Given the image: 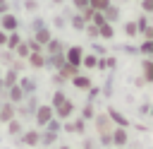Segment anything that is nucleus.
<instances>
[{
    "label": "nucleus",
    "instance_id": "nucleus-1",
    "mask_svg": "<svg viewBox=\"0 0 153 149\" xmlns=\"http://www.w3.org/2000/svg\"><path fill=\"white\" fill-rule=\"evenodd\" d=\"M17 26H19V19H17L14 14L5 12V14L0 17V29H2V31H14Z\"/></svg>",
    "mask_w": 153,
    "mask_h": 149
},
{
    "label": "nucleus",
    "instance_id": "nucleus-2",
    "mask_svg": "<svg viewBox=\"0 0 153 149\" xmlns=\"http://www.w3.org/2000/svg\"><path fill=\"white\" fill-rule=\"evenodd\" d=\"M81 55H84V50H81L79 46H74V48H69V50H67V62H69V65H74V67H79Z\"/></svg>",
    "mask_w": 153,
    "mask_h": 149
},
{
    "label": "nucleus",
    "instance_id": "nucleus-3",
    "mask_svg": "<svg viewBox=\"0 0 153 149\" xmlns=\"http://www.w3.org/2000/svg\"><path fill=\"white\" fill-rule=\"evenodd\" d=\"M103 17H105V22H110V24H112V22H117V17H120V10H117V7L110 2V5L103 10Z\"/></svg>",
    "mask_w": 153,
    "mask_h": 149
},
{
    "label": "nucleus",
    "instance_id": "nucleus-4",
    "mask_svg": "<svg viewBox=\"0 0 153 149\" xmlns=\"http://www.w3.org/2000/svg\"><path fill=\"white\" fill-rule=\"evenodd\" d=\"M50 38H53V36H50V31H48L45 26H41V29H36V38H33V41H36L38 46H45V43H48Z\"/></svg>",
    "mask_w": 153,
    "mask_h": 149
},
{
    "label": "nucleus",
    "instance_id": "nucleus-5",
    "mask_svg": "<svg viewBox=\"0 0 153 149\" xmlns=\"http://www.w3.org/2000/svg\"><path fill=\"white\" fill-rule=\"evenodd\" d=\"M45 50H48L50 55H53V53H60V50H62V43H60L57 38H50V41L45 43Z\"/></svg>",
    "mask_w": 153,
    "mask_h": 149
},
{
    "label": "nucleus",
    "instance_id": "nucleus-6",
    "mask_svg": "<svg viewBox=\"0 0 153 149\" xmlns=\"http://www.w3.org/2000/svg\"><path fill=\"white\" fill-rule=\"evenodd\" d=\"M29 60H31L33 67H43V65H45V60H43V55H41L38 50H36V53H29Z\"/></svg>",
    "mask_w": 153,
    "mask_h": 149
},
{
    "label": "nucleus",
    "instance_id": "nucleus-7",
    "mask_svg": "<svg viewBox=\"0 0 153 149\" xmlns=\"http://www.w3.org/2000/svg\"><path fill=\"white\" fill-rule=\"evenodd\" d=\"M108 5H110V0H88V7L91 10H98V12H103Z\"/></svg>",
    "mask_w": 153,
    "mask_h": 149
},
{
    "label": "nucleus",
    "instance_id": "nucleus-8",
    "mask_svg": "<svg viewBox=\"0 0 153 149\" xmlns=\"http://www.w3.org/2000/svg\"><path fill=\"white\" fill-rule=\"evenodd\" d=\"M19 41H22V38H19V34H17V29H14V31H10V36H7V41H5V43H7L10 48H17V43H19Z\"/></svg>",
    "mask_w": 153,
    "mask_h": 149
},
{
    "label": "nucleus",
    "instance_id": "nucleus-9",
    "mask_svg": "<svg viewBox=\"0 0 153 149\" xmlns=\"http://www.w3.org/2000/svg\"><path fill=\"white\" fill-rule=\"evenodd\" d=\"M72 26H74V29H84V26H86L84 14H74V17H72Z\"/></svg>",
    "mask_w": 153,
    "mask_h": 149
},
{
    "label": "nucleus",
    "instance_id": "nucleus-10",
    "mask_svg": "<svg viewBox=\"0 0 153 149\" xmlns=\"http://www.w3.org/2000/svg\"><path fill=\"white\" fill-rule=\"evenodd\" d=\"M124 34L134 38V36L139 34V31H136V22H127V24H124Z\"/></svg>",
    "mask_w": 153,
    "mask_h": 149
},
{
    "label": "nucleus",
    "instance_id": "nucleus-11",
    "mask_svg": "<svg viewBox=\"0 0 153 149\" xmlns=\"http://www.w3.org/2000/svg\"><path fill=\"white\" fill-rule=\"evenodd\" d=\"M14 50H17V53H19V55H22V58H26V55H29V53H31V50H29V43H22V41H19V43H17V48H14Z\"/></svg>",
    "mask_w": 153,
    "mask_h": 149
},
{
    "label": "nucleus",
    "instance_id": "nucleus-12",
    "mask_svg": "<svg viewBox=\"0 0 153 149\" xmlns=\"http://www.w3.org/2000/svg\"><path fill=\"white\" fill-rule=\"evenodd\" d=\"M141 53H143V55H151V53H153V41H151V38H146V41H143Z\"/></svg>",
    "mask_w": 153,
    "mask_h": 149
},
{
    "label": "nucleus",
    "instance_id": "nucleus-13",
    "mask_svg": "<svg viewBox=\"0 0 153 149\" xmlns=\"http://www.w3.org/2000/svg\"><path fill=\"white\" fill-rule=\"evenodd\" d=\"M146 26H148V17H146V14H143V17H141V19H139V22H136V31H139V34H141V31H143V29H146Z\"/></svg>",
    "mask_w": 153,
    "mask_h": 149
},
{
    "label": "nucleus",
    "instance_id": "nucleus-14",
    "mask_svg": "<svg viewBox=\"0 0 153 149\" xmlns=\"http://www.w3.org/2000/svg\"><path fill=\"white\" fill-rule=\"evenodd\" d=\"M143 74H146V79H151V77H153V65H151V60H146V62H143Z\"/></svg>",
    "mask_w": 153,
    "mask_h": 149
},
{
    "label": "nucleus",
    "instance_id": "nucleus-15",
    "mask_svg": "<svg viewBox=\"0 0 153 149\" xmlns=\"http://www.w3.org/2000/svg\"><path fill=\"white\" fill-rule=\"evenodd\" d=\"M81 60H84L86 67H96V55H86V58H81Z\"/></svg>",
    "mask_w": 153,
    "mask_h": 149
},
{
    "label": "nucleus",
    "instance_id": "nucleus-16",
    "mask_svg": "<svg viewBox=\"0 0 153 149\" xmlns=\"http://www.w3.org/2000/svg\"><path fill=\"white\" fill-rule=\"evenodd\" d=\"M74 84L76 87H88V79L86 77H74Z\"/></svg>",
    "mask_w": 153,
    "mask_h": 149
},
{
    "label": "nucleus",
    "instance_id": "nucleus-17",
    "mask_svg": "<svg viewBox=\"0 0 153 149\" xmlns=\"http://www.w3.org/2000/svg\"><path fill=\"white\" fill-rule=\"evenodd\" d=\"M153 10V0H143V12H151Z\"/></svg>",
    "mask_w": 153,
    "mask_h": 149
},
{
    "label": "nucleus",
    "instance_id": "nucleus-18",
    "mask_svg": "<svg viewBox=\"0 0 153 149\" xmlns=\"http://www.w3.org/2000/svg\"><path fill=\"white\" fill-rule=\"evenodd\" d=\"M36 7H38V5H36V0H26V10H31V12H33Z\"/></svg>",
    "mask_w": 153,
    "mask_h": 149
},
{
    "label": "nucleus",
    "instance_id": "nucleus-19",
    "mask_svg": "<svg viewBox=\"0 0 153 149\" xmlns=\"http://www.w3.org/2000/svg\"><path fill=\"white\" fill-rule=\"evenodd\" d=\"M69 111H72V106H69V103H65V106H62V108H60V113H62V115H67V113H69Z\"/></svg>",
    "mask_w": 153,
    "mask_h": 149
},
{
    "label": "nucleus",
    "instance_id": "nucleus-20",
    "mask_svg": "<svg viewBox=\"0 0 153 149\" xmlns=\"http://www.w3.org/2000/svg\"><path fill=\"white\" fill-rule=\"evenodd\" d=\"M7 12V0H0V14Z\"/></svg>",
    "mask_w": 153,
    "mask_h": 149
},
{
    "label": "nucleus",
    "instance_id": "nucleus-21",
    "mask_svg": "<svg viewBox=\"0 0 153 149\" xmlns=\"http://www.w3.org/2000/svg\"><path fill=\"white\" fill-rule=\"evenodd\" d=\"M5 41H7V34L0 29V46H5Z\"/></svg>",
    "mask_w": 153,
    "mask_h": 149
},
{
    "label": "nucleus",
    "instance_id": "nucleus-22",
    "mask_svg": "<svg viewBox=\"0 0 153 149\" xmlns=\"http://www.w3.org/2000/svg\"><path fill=\"white\" fill-rule=\"evenodd\" d=\"M55 2H62V0H55Z\"/></svg>",
    "mask_w": 153,
    "mask_h": 149
}]
</instances>
